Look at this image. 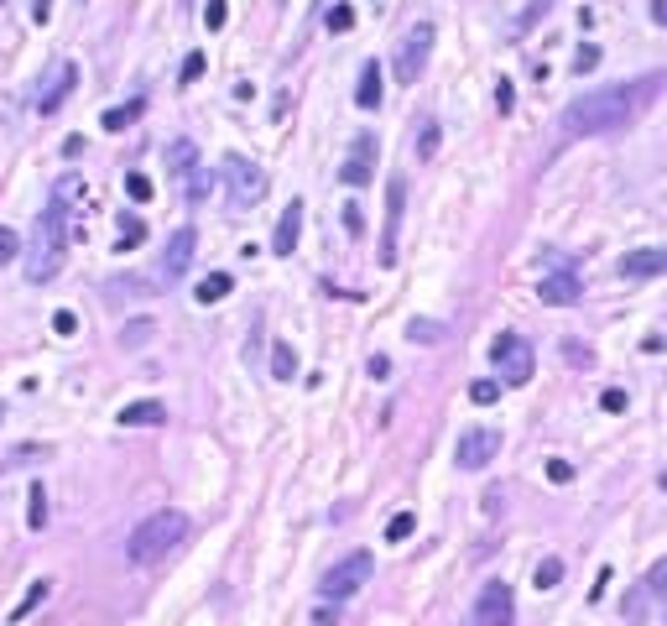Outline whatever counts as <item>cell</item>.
I'll return each instance as SVG.
<instances>
[{
    "mask_svg": "<svg viewBox=\"0 0 667 626\" xmlns=\"http://www.w3.org/2000/svg\"><path fill=\"white\" fill-rule=\"evenodd\" d=\"M0 423H5V407H0Z\"/></svg>",
    "mask_w": 667,
    "mask_h": 626,
    "instance_id": "f907efd6",
    "label": "cell"
},
{
    "mask_svg": "<svg viewBox=\"0 0 667 626\" xmlns=\"http://www.w3.org/2000/svg\"><path fill=\"white\" fill-rule=\"evenodd\" d=\"M229 292H235V277H229V271H208L204 282L193 288V298H198V303H219V298H229Z\"/></svg>",
    "mask_w": 667,
    "mask_h": 626,
    "instance_id": "44dd1931",
    "label": "cell"
},
{
    "mask_svg": "<svg viewBox=\"0 0 667 626\" xmlns=\"http://www.w3.org/2000/svg\"><path fill=\"white\" fill-rule=\"evenodd\" d=\"M188 527L193 522L178 512V506H162V512H151V517L136 522V533H130V543H125V559L130 563H162L178 543H188Z\"/></svg>",
    "mask_w": 667,
    "mask_h": 626,
    "instance_id": "3957f363",
    "label": "cell"
},
{
    "mask_svg": "<svg viewBox=\"0 0 667 626\" xmlns=\"http://www.w3.org/2000/svg\"><path fill=\"white\" fill-rule=\"evenodd\" d=\"M47 455V444H21V449H11V455L0 459V470H16V465H32V459Z\"/></svg>",
    "mask_w": 667,
    "mask_h": 626,
    "instance_id": "4316f807",
    "label": "cell"
},
{
    "mask_svg": "<svg viewBox=\"0 0 667 626\" xmlns=\"http://www.w3.org/2000/svg\"><path fill=\"white\" fill-rule=\"evenodd\" d=\"M657 485H662V491H667V470H662V475H657Z\"/></svg>",
    "mask_w": 667,
    "mask_h": 626,
    "instance_id": "681fc988",
    "label": "cell"
},
{
    "mask_svg": "<svg viewBox=\"0 0 667 626\" xmlns=\"http://www.w3.org/2000/svg\"><path fill=\"white\" fill-rule=\"evenodd\" d=\"M219 183H225V199L235 214H246V209H256L266 199V172L250 162V157H235V152L219 162Z\"/></svg>",
    "mask_w": 667,
    "mask_h": 626,
    "instance_id": "277c9868",
    "label": "cell"
},
{
    "mask_svg": "<svg viewBox=\"0 0 667 626\" xmlns=\"http://www.w3.org/2000/svg\"><path fill=\"white\" fill-rule=\"evenodd\" d=\"M371 574H375V559L365 553V548H354V553H344V559L318 580V595H324L329 605L350 601V595H360V584H371Z\"/></svg>",
    "mask_w": 667,
    "mask_h": 626,
    "instance_id": "5b68a950",
    "label": "cell"
},
{
    "mask_svg": "<svg viewBox=\"0 0 667 626\" xmlns=\"http://www.w3.org/2000/svg\"><path fill=\"white\" fill-rule=\"evenodd\" d=\"M496 396H500V381H475L469 386V402H479V407H490Z\"/></svg>",
    "mask_w": 667,
    "mask_h": 626,
    "instance_id": "d590c367",
    "label": "cell"
},
{
    "mask_svg": "<svg viewBox=\"0 0 667 626\" xmlns=\"http://www.w3.org/2000/svg\"><path fill=\"white\" fill-rule=\"evenodd\" d=\"M167 162H172V178H178V183H193V178L204 172V167H198V146L193 142H172L167 146Z\"/></svg>",
    "mask_w": 667,
    "mask_h": 626,
    "instance_id": "ac0fdd59",
    "label": "cell"
},
{
    "mask_svg": "<svg viewBox=\"0 0 667 626\" xmlns=\"http://www.w3.org/2000/svg\"><path fill=\"white\" fill-rule=\"evenodd\" d=\"M16 250H21V235L11 225H0V267H11V261H16Z\"/></svg>",
    "mask_w": 667,
    "mask_h": 626,
    "instance_id": "f1b7e54d",
    "label": "cell"
},
{
    "mask_svg": "<svg viewBox=\"0 0 667 626\" xmlns=\"http://www.w3.org/2000/svg\"><path fill=\"white\" fill-rule=\"evenodd\" d=\"M324 26H329V32H350V26H354V11H350V5H334L329 16H324Z\"/></svg>",
    "mask_w": 667,
    "mask_h": 626,
    "instance_id": "e575fe53",
    "label": "cell"
},
{
    "mask_svg": "<svg viewBox=\"0 0 667 626\" xmlns=\"http://www.w3.org/2000/svg\"><path fill=\"white\" fill-rule=\"evenodd\" d=\"M297 235H303V199H292V204L282 209L276 235H271V250H276V256H292V250H297Z\"/></svg>",
    "mask_w": 667,
    "mask_h": 626,
    "instance_id": "e0dca14e",
    "label": "cell"
},
{
    "mask_svg": "<svg viewBox=\"0 0 667 626\" xmlns=\"http://www.w3.org/2000/svg\"><path fill=\"white\" fill-rule=\"evenodd\" d=\"M125 193H130L136 204H146V199H151V178H146V172H125Z\"/></svg>",
    "mask_w": 667,
    "mask_h": 626,
    "instance_id": "4dcf8cb0",
    "label": "cell"
},
{
    "mask_svg": "<svg viewBox=\"0 0 667 626\" xmlns=\"http://www.w3.org/2000/svg\"><path fill=\"white\" fill-rule=\"evenodd\" d=\"M53 329H58L63 339H68V334H79V318H73L68 308H58V313H53Z\"/></svg>",
    "mask_w": 667,
    "mask_h": 626,
    "instance_id": "ab89813d",
    "label": "cell"
},
{
    "mask_svg": "<svg viewBox=\"0 0 667 626\" xmlns=\"http://www.w3.org/2000/svg\"><path fill=\"white\" fill-rule=\"evenodd\" d=\"M433 26L428 21H417L407 37L396 42V58H392V73H396V83H417L422 79V68H428V58H433Z\"/></svg>",
    "mask_w": 667,
    "mask_h": 626,
    "instance_id": "8992f818",
    "label": "cell"
},
{
    "mask_svg": "<svg viewBox=\"0 0 667 626\" xmlns=\"http://www.w3.org/2000/svg\"><path fill=\"white\" fill-rule=\"evenodd\" d=\"M563 580V559H542L537 563V590H553Z\"/></svg>",
    "mask_w": 667,
    "mask_h": 626,
    "instance_id": "f546056e",
    "label": "cell"
},
{
    "mask_svg": "<svg viewBox=\"0 0 667 626\" xmlns=\"http://www.w3.org/2000/svg\"><path fill=\"white\" fill-rule=\"evenodd\" d=\"M547 5H553V0H532V5H527V11L517 16V32H527V26H537V16L547 11Z\"/></svg>",
    "mask_w": 667,
    "mask_h": 626,
    "instance_id": "f35d334b",
    "label": "cell"
},
{
    "mask_svg": "<svg viewBox=\"0 0 667 626\" xmlns=\"http://www.w3.org/2000/svg\"><path fill=\"white\" fill-rule=\"evenodd\" d=\"M490 360H496L500 386H527V381H532V371H537L532 345H527L521 334H500L496 345H490Z\"/></svg>",
    "mask_w": 667,
    "mask_h": 626,
    "instance_id": "52a82bcc",
    "label": "cell"
},
{
    "mask_svg": "<svg viewBox=\"0 0 667 626\" xmlns=\"http://www.w3.org/2000/svg\"><path fill=\"white\" fill-rule=\"evenodd\" d=\"M438 142H443V136H438V121H422V131H417V157H422V162H433Z\"/></svg>",
    "mask_w": 667,
    "mask_h": 626,
    "instance_id": "d4e9b609",
    "label": "cell"
},
{
    "mask_svg": "<svg viewBox=\"0 0 667 626\" xmlns=\"http://www.w3.org/2000/svg\"><path fill=\"white\" fill-rule=\"evenodd\" d=\"M600 407H604V413H621V407H625V392H615V386H610V392L600 396Z\"/></svg>",
    "mask_w": 667,
    "mask_h": 626,
    "instance_id": "7bdbcfd3",
    "label": "cell"
},
{
    "mask_svg": "<svg viewBox=\"0 0 667 626\" xmlns=\"http://www.w3.org/2000/svg\"><path fill=\"white\" fill-rule=\"evenodd\" d=\"M339 178L350 188H365L375 178V136L365 131V136H354V146H350V157H344V167H339Z\"/></svg>",
    "mask_w": 667,
    "mask_h": 626,
    "instance_id": "7c38bea8",
    "label": "cell"
},
{
    "mask_svg": "<svg viewBox=\"0 0 667 626\" xmlns=\"http://www.w3.org/2000/svg\"><path fill=\"white\" fill-rule=\"evenodd\" d=\"M496 449H500V434L496 428H469V434L459 438V470H485L490 459H496Z\"/></svg>",
    "mask_w": 667,
    "mask_h": 626,
    "instance_id": "8fae6325",
    "label": "cell"
},
{
    "mask_svg": "<svg viewBox=\"0 0 667 626\" xmlns=\"http://www.w3.org/2000/svg\"><path fill=\"white\" fill-rule=\"evenodd\" d=\"M141 110H146V100H141V94H136V100H125V104H115V110H104V115H100V125H104V131H125V125L136 121V115H141Z\"/></svg>",
    "mask_w": 667,
    "mask_h": 626,
    "instance_id": "7402d4cb",
    "label": "cell"
},
{
    "mask_svg": "<svg viewBox=\"0 0 667 626\" xmlns=\"http://www.w3.org/2000/svg\"><path fill=\"white\" fill-rule=\"evenodd\" d=\"M344 230H350V235H360V209H354V204L344 209Z\"/></svg>",
    "mask_w": 667,
    "mask_h": 626,
    "instance_id": "7dc6e473",
    "label": "cell"
},
{
    "mask_svg": "<svg viewBox=\"0 0 667 626\" xmlns=\"http://www.w3.org/2000/svg\"><path fill=\"white\" fill-rule=\"evenodd\" d=\"M407 334H412L417 345H438V339H443V324H438V318H412Z\"/></svg>",
    "mask_w": 667,
    "mask_h": 626,
    "instance_id": "484cf974",
    "label": "cell"
},
{
    "mask_svg": "<svg viewBox=\"0 0 667 626\" xmlns=\"http://www.w3.org/2000/svg\"><path fill=\"white\" fill-rule=\"evenodd\" d=\"M496 104H500V110H511V104H517V94H511V83H506V79H500V89H496Z\"/></svg>",
    "mask_w": 667,
    "mask_h": 626,
    "instance_id": "f6af8a7d",
    "label": "cell"
},
{
    "mask_svg": "<svg viewBox=\"0 0 667 626\" xmlns=\"http://www.w3.org/2000/svg\"><path fill=\"white\" fill-rule=\"evenodd\" d=\"M79 83V68L68 58H58V63H47V73L37 79V89H32V104H37L42 115H53L63 100H68V89Z\"/></svg>",
    "mask_w": 667,
    "mask_h": 626,
    "instance_id": "9c48e42d",
    "label": "cell"
},
{
    "mask_svg": "<svg viewBox=\"0 0 667 626\" xmlns=\"http://www.w3.org/2000/svg\"><path fill=\"white\" fill-rule=\"evenodd\" d=\"M157 423H167V407L151 396V402H130V407H121V428H157Z\"/></svg>",
    "mask_w": 667,
    "mask_h": 626,
    "instance_id": "d6986e66",
    "label": "cell"
},
{
    "mask_svg": "<svg viewBox=\"0 0 667 626\" xmlns=\"http://www.w3.org/2000/svg\"><path fill=\"white\" fill-rule=\"evenodd\" d=\"M511 621H517L511 584H506V580L479 584V595H475V605H469V621H464V626H511Z\"/></svg>",
    "mask_w": 667,
    "mask_h": 626,
    "instance_id": "ba28073f",
    "label": "cell"
},
{
    "mask_svg": "<svg viewBox=\"0 0 667 626\" xmlns=\"http://www.w3.org/2000/svg\"><path fill=\"white\" fill-rule=\"evenodd\" d=\"M271 376H276V381H292V376H297V350H292L287 339L271 345Z\"/></svg>",
    "mask_w": 667,
    "mask_h": 626,
    "instance_id": "603a6c76",
    "label": "cell"
},
{
    "mask_svg": "<svg viewBox=\"0 0 667 626\" xmlns=\"http://www.w3.org/2000/svg\"><path fill=\"white\" fill-rule=\"evenodd\" d=\"M141 235H146V225L136 220V214H125V220H121V250H130Z\"/></svg>",
    "mask_w": 667,
    "mask_h": 626,
    "instance_id": "d6a6232c",
    "label": "cell"
},
{
    "mask_svg": "<svg viewBox=\"0 0 667 626\" xmlns=\"http://www.w3.org/2000/svg\"><path fill=\"white\" fill-rule=\"evenodd\" d=\"M68 261V225H63V209L47 204L32 225V240H26V282H53Z\"/></svg>",
    "mask_w": 667,
    "mask_h": 626,
    "instance_id": "7a4b0ae2",
    "label": "cell"
},
{
    "mask_svg": "<svg viewBox=\"0 0 667 626\" xmlns=\"http://www.w3.org/2000/svg\"><path fill=\"white\" fill-rule=\"evenodd\" d=\"M198 73H204V53H188L183 58V83H193Z\"/></svg>",
    "mask_w": 667,
    "mask_h": 626,
    "instance_id": "60d3db41",
    "label": "cell"
},
{
    "mask_svg": "<svg viewBox=\"0 0 667 626\" xmlns=\"http://www.w3.org/2000/svg\"><path fill=\"white\" fill-rule=\"evenodd\" d=\"M563 355H568V360H579V366H589V350H584V345H563Z\"/></svg>",
    "mask_w": 667,
    "mask_h": 626,
    "instance_id": "bcb514c9",
    "label": "cell"
},
{
    "mask_svg": "<svg viewBox=\"0 0 667 626\" xmlns=\"http://www.w3.org/2000/svg\"><path fill=\"white\" fill-rule=\"evenodd\" d=\"M657 601H667V559L652 563V569H646V580L625 595V621H646Z\"/></svg>",
    "mask_w": 667,
    "mask_h": 626,
    "instance_id": "30bf717a",
    "label": "cell"
},
{
    "mask_svg": "<svg viewBox=\"0 0 667 626\" xmlns=\"http://www.w3.org/2000/svg\"><path fill=\"white\" fill-rule=\"evenodd\" d=\"M193 246H198V235H193V225L172 230V240H167L162 250V282H178L188 267H193Z\"/></svg>",
    "mask_w": 667,
    "mask_h": 626,
    "instance_id": "4fadbf2b",
    "label": "cell"
},
{
    "mask_svg": "<svg viewBox=\"0 0 667 626\" xmlns=\"http://www.w3.org/2000/svg\"><path fill=\"white\" fill-rule=\"evenodd\" d=\"M657 83H662V73L604 83V89L579 94V100L563 110V136H615V131H625V125L636 121V110L657 94Z\"/></svg>",
    "mask_w": 667,
    "mask_h": 626,
    "instance_id": "6da1fadb",
    "label": "cell"
},
{
    "mask_svg": "<svg viewBox=\"0 0 667 626\" xmlns=\"http://www.w3.org/2000/svg\"><path fill=\"white\" fill-rule=\"evenodd\" d=\"M26 522H32V527H47V491H42V485H32V512H26Z\"/></svg>",
    "mask_w": 667,
    "mask_h": 626,
    "instance_id": "836d02e7",
    "label": "cell"
},
{
    "mask_svg": "<svg viewBox=\"0 0 667 626\" xmlns=\"http://www.w3.org/2000/svg\"><path fill=\"white\" fill-rule=\"evenodd\" d=\"M47 590H53V580H37V590H32V595H26V601L16 605V621H21V616H26V611H37V605L47 601Z\"/></svg>",
    "mask_w": 667,
    "mask_h": 626,
    "instance_id": "8d00e7d4",
    "label": "cell"
},
{
    "mask_svg": "<svg viewBox=\"0 0 667 626\" xmlns=\"http://www.w3.org/2000/svg\"><path fill=\"white\" fill-rule=\"evenodd\" d=\"M547 480H553V485H568V480H574V465H568V459H547Z\"/></svg>",
    "mask_w": 667,
    "mask_h": 626,
    "instance_id": "74e56055",
    "label": "cell"
},
{
    "mask_svg": "<svg viewBox=\"0 0 667 626\" xmlns=\"http://www.w3.org/2000/svg\"><path fill=\"white\" fill-rule=\"evenodd\" d=\"M354 104H360V110H375V104H381V63H365V68H360V89H354Z\"/></svg>",
    "mask_w": 667,
    "mask_h": 626,
    "instance_id": "ffe728a7",
    "label": "cell"
},
{
    "mask_svg": "<svg viewBox=\"0 0 667 626\" xmlns=\"http://www.w3.org/2000/svg\"><path fill=\"white\" fill-rule=\"evenodd\" d=\"M225 21H229V0H208V5H204V26H208V32H219Z\"/></svg>",
    "mask_w": 667,
    "mask_h": 626,
    "instance_id": "1f68e13d",
    "label": "cell"
},
{
    "mask_svg": "<svg viewBox=\"0 0 667 626\" xmlns=\"http://www.w3.org/2000/svg\"><path fill=\"white\" fill-rule=\"evenodd\" d=\"M151 334H157V324H151V318H130V324H125V334H121V345H125V350H141Z\"/></svg>",
    "mask_w": 667,
    "mask_h": 626,
    "instance_id": "cb8c5ba5",
    "label": "cell"
},
{
    "mask_svg": "<svg viewBox=\"0 0 667 626\" xmlns=\"http://www.w3.org/2000/svg\"><path fill=\"white\" fill-rule=\"evenodd\" d=\"M652 21H657V26H667V0H652Z\"/></svg>",
    "mask_w": 667,
    "mask_h": 626,
    "instance_id": "c3c4849f",
    "label": "cell"
},
{
    "mask_svg": "<svg viewBox=\"0 0 667 626\" xmlns=\"http://www.w3.org/2000/svg\"><path fill=\"white\" fill-rule=\"evenodd\" d=\"M417 533V517L412 512H396L392 522H386V543H401V538H412Z\"/></svg>",
    "mask_w": 667,
    "mask_h": 626,
    "instance_id": "83f0119b",
    "label": "cell"
},
{
    "mask_svg": "<svg viewBox=\"0 0 667 626\" xmlns=\"http://www.w3.org/2000/svg\"><path fill=\"white\" fill-rule=\"evenodd\" d=\"M365 371H371L375 381H386V376H392V360H386V355H371V360H365Z\"/></svg>",
    "mask_w": 667,
    "mask_h": 626,
    "instance_id": "b9f144b4",
    "label": "cell"
},
{
    "mask_svg": "<svg viewBox=\"0 0 667 626\" xmlns=\"http://www.w3.org/2000/svg\"><path fill=\"white\" fill-rule=\"evenodd\" d=\"M401 204H407V183L392 178L386 183V235H381V267H396V225H401Z\"/></svg>",
    "mask_w": 667,
    "mask_h": 626,
    "instance_id": "9a60e30c",
    "label": "cell"
},
{
    "mask_svg": "<svg viewBox=\"0 0 667 626\" xmlns=\"http://www.w3.org/2000/svg\"><path fill=\"white\" fill-rule=\"evenodd\" d=\"M594 63H600V47H579V58H574V68L584 73V68H594Z\"/></svg>",
    "mask_w": 667,
    "mask_h": 626,
    "instance_id": "ee69618b",
    "label": "cell"
},
{
    "mask_svg": "<svg viewBox=\"0 0 667 626\" xmlns=\"http://www.w3.org/2000/svg\"><path fill=\"white\" fill-rule=\"evenodd\" d=\"M621 277H667V246H646L621 256Z\"/></svg>",
    "mask_w": 667,
    "mask_h": 626,
    "instance_id": "2e32d148",
    "label": "cell"
},
{
    "mask_svg": "<svg viewBox=\"0 0 667 626\" xmlns=\"http://www.w3.org/2000/svg\"><path fill=\"white\" fill-rule=\"evenodd\" d=\"M579 292H584V288H579V277H574L568 267L547 271V277L537 282V298L547 303V308H574V303H579Z\"/></svg>",
    "mask_w": 667,
    "mask_h": 626,
    "instance_id": "5bb4252c",
    "label": "cell"
}]
</instances>
